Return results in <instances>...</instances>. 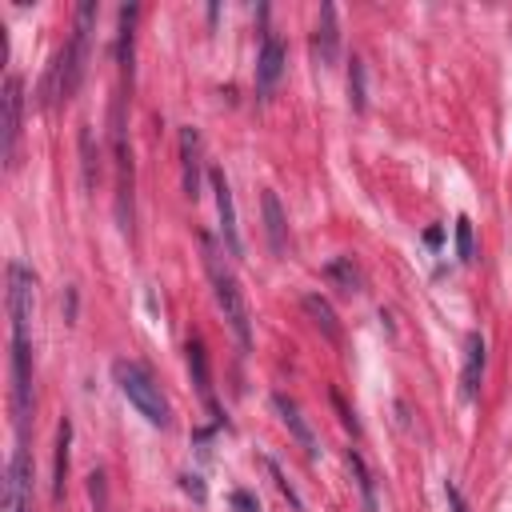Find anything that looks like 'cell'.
<instances>
[{"instance_id":"d6986e66","label":"cell","mask_w":512,"mask_h":512,"mask_svg":"<svg viewBox=\"0 0 512 512\" xmlns=\"http://www.w3.org/2000/svg\"><path fill=\"white\" fill-rule=\"evenodd\" d=\"M328 276H332L336 284H344V292H356V288H360V272H356L352 256H340V260H332V264H328Z\"/></svg>"},{"instance_id":"7c38bea8","label":"cell","mask_w":512,"mask_h":512,"mask_svg":"<svg viewBox=\"0 0 512 512\" xmlns=\"http://www.w3.org/2000/svg\"><path fill=\"white\" fill-rule=\"evenodd\" d=\"M280 72H284V44H280L276 36H264L260 56H256V92L268 96V92L276 88Z\"/></svg>"},{"instance_id":"9c48e42d","label":"cell","mask_w":512,"mask_h":512,"mask_svg":"<svg viewBox=\"0 0 512 512\" xmlns=\"http://www.w3.org/2000/svg\"><path fill=\"white\" fill-rule=\"evenodd\" d=\"M484 360H488L484 336H480V332H468V336H464V372H460V396H464V400H476V396H480Z\"/></svg>"},{"instance_id":"2e32d148","label":"cell","mask_w":512,"mask_h":512,"mask_svg":"<svg viewBox=\"0 0 512 512\" xmlns=\"http://www.w3.org/2000/svg\"><path fill=\"white\" fill-rule=\"evenodd\" d=\"M68 448H72V424L60 420L56 428V464H52V496H64V476H68Z\"/></svg>"},{"instance_id":"8fae6325","label":"cell","mask_w":512,"mask_h":512,"mask_svg":"<svg viewBox=\"0 0 512 512\" xmlns=\"http://www.w3.org/2000/svg\"><path fill=\"white\" fill-rule=\"evenodd\" d=\"M180 184H184V196L196 200L200 196V168H204V148H200V136L192 128H180Z\"/></svg>"},{"instance_id":"52a82bcc","label":"cell","mask_w":512,"mask_h":512,"mask_svg":"<svg viewBox=\"0 0 512 512\" xmlns=\"http://www.w3.org/2000/svg\"><path fill=\"white\" fill-rule=\"evenodd\" d=\"M4 504L8 512H32V456L20 444L8 460V476H4Z\"/></svg>"},{"instance_id":"277c9868","label":"cell","mask_w":512,"mask_h":512,"mask_svg":"<svg viewBox=\"0 0 512 512\" xmlns=\"http://www.w3.org/2000/svg\"><path fill=\"white\" fill-rule=\"evenodd\" d=\"M32 304H36V276L12 260L8 264V320H12V340H32Z\"/></svg>"},{"instance_id":"5bb4252c","label":"cell","mask_w":512,"mask_h":512,"mask_svg":"<svg viewBox=\"0 0 512 512\" xmlns=\"http://www.w3.org/2000/svg\"><path fill=\"white\" fill-rule=\"evenodd\" d=\"M188 372H192V384H196L200 400L208 404L212 420H224L220 416V404H216V392H212V376H208V352H204L200 340H188Z\"/></svg>"},{"instance_id":"7402d4cb","label":"cell","mask_w":512,"mask_h":512,"mask_svg":"<svg viewBox=\"0 0 512 512\" xmlns=\"http://www.w3.org/2000/svg\"><path fill=\"white\" fill-rule=\"evenodd\" d=\"M456 252H460V260H472V224H468V216L456 220Z\"/></svg>"},{"instance_id":"7a4b0ae2","label":"cell","mask_w":512,"mask_h":512,"mask_svg":"<svg viewBox=\"0 0 512 512\" xmlns=\"http://www.w3.org/2000/svg\"><path fill=\"white\" fill-rule=\"evenodd\" d=\"M200 252H204V272H208V280H212V296H216V304H220L228 328L236 332L240 352H248V348H252V316H248V300H244V292H240V284H236L228 260H224L220 248L212 244V236H200Z\"/></svg>"},{"instance_id":"44dd1931","label":"cell","mask_w":512,"mask_h":512,"mask_svg":"<svg viewBox=\"0 0 512 512\" xmlns=\"http://www.w3.org/2000/svg\"><path fill=\"white\" fill-rule=\"evenodd\" d=\"M80 156H84V184L92 188V184H96V152H92V132H88V124H84V132H80Z\"/></svg>"},{"instance_id":"4fadbf2b","label":"cell","mask_w":512,"mask_h":512,"mask_svg":"<svg viewBox=\"0 0 512 512\" xmlns=\"http://www.w3.org/2000/svg\"><path fill=\"white\" fill-rule=\"evenodd\" d=\"M336 48H340V32H336V8L320 4V20H316V36H312V56L316 64H336Z\"/></svg>"},{"instance_id":"e0dca14e","label":"cell","mask_w":512,"mask_h":512,"mask_svg":"<svg viewBox=\"0 0 512 512\" xmlns=\"http://www.w3.org/2000/svg\"><path fill=\"white\" fill-rule=\"evenodd\" d=\"M304 312L312 316V324H316V328H320L328 340H340V324H336V312H332V304H328L324 296H316V292H312V296H304Z\"/></svg>"},{"instance_id":"6da1fadb","label":"cell","mask_w":512,"mask_h":512,"mask_svg":"<svg viewBox=\"0 0 512 512\" xmlns=\"http://www.w3.org/2000/svg\"><path fill=\"white\" fill-rule=\"evenodd\" d=\"M92 20H96V4H80V8H76L72 40L56 52V60L48 64V76H44V84H40V108H52V104L76 96V88H80V80H84V64H88Z\"/></svg>"},{"instance_id":"603a6c76","label":"cell","mask_w":512,"mask_h":512,"mask_svg":"<svg viewBox=\"0 0 512 512\" xmlns=\"http://www.w3.org/2000/svg\"><path fill=\"white\" fill-rule=\"evenodd\" d=\"M232 512H260L252 492H232Z\"/></svg>"},{"instance_id":"8992f818","label":"cell","mask_w":512,"mask_h":512,"mask_svg":"<svg viewBox=\"0 0 512 512\" xmlns=\"http://www.w3.org/2000/svg\"><path fill=\"white\" fill-rule=\"evenodd\" d=\"M12 416L24 436L32 416V340H12Z\"/></svg>"},{"instance_id":"ac0fdd59","label":"cell","mask_w":512,"mask_h":512,"mask_svg":"<svg viewBox=\"0 0 512 512\" xmlns=\"http://www.w3.org/2000/svg\"><path fill=\"white\" fill-rule=\"evenodd\" d=\"M348 468H352V480L360 488V500H364V512H376V488H372V472L364 468V460L356 452H348Z\"/></svg>"},{"instance_id":"9a60e30c","label":"cell","mask_w":512,"mask_h":512,"mask_svg":"<svg viewBox=\"0 0 512 512\" xmlns=\"http://www.w3.org/2000/svg\"><path fill=\"white\" fill-rule=\"evenodd\" d=\"M260 204H264V232H268V248H272L276 256H284V248H288V232H284V212H280L276 192H264V196H260Z\"/></svg>"},{"instance_id":"ffe728a7","label":"cell","mask_w":512,"mask_h":512,"mask_svg":"<svg viewBox=\"0 0 512 512\" xmlns=\"http://www.w3.org/2000/svg\"><path fill=\"white\" fill-rule=\"evenodd\" d=\"M348 100L356 112H364V64L352 56V72H348Z\"/></svg>"},{"instance_id":"ba28073f","label":"cell","mask_w":512,"mask_h":512,"mask_svg":"<svg viewBox=\"0 0 512 512\" xmlns=\"http://www.w3.org/2000/svg\"><path fill=\"white\" fill-rule=\"evenodd\" d=\"M212 192H216V212H220V236H224V248L232 256L244 252L240 244V228H236V204H232V184L224 172H212Z\"/></svg>"},{"instance_id":"5b68a950","label":"cell","mask_w":512,"mask_h":512,"mask_svg":"<svg viewBox=\"0 0 512 512\" xmlns=\"http://www.w3.org/2000/svg\"><path fill=\"white\" fill-rule=\"evenodd\" d=\"M0 112H4V128H0V156H4V168H16L20 124H24V80H20V76H8V80H4Z\"/></svg>"},{"instance_id":"cb8c5ba5","label":"cell","mask_w":512,"mask_h":512,"mask_svg":"<svg viewBox=\"0 0 512 512\" xmlns=\"http://www.w3.org/2000/svg\"><path fill=\"white\" fill-rule=\"evenodd\" d=\"M444 496H448V512H468V504H464V496H460L456 484H444Z\"/></svg>"},{"instance_id":"3957f363","label":"cell","mask_w":512,"mask_h":512,"mask_svg":"<svg viewBox=\"0 0 512 512\" xmlns=\"http://www.w3.org/2000/svg\"><path fill=\"white\" fill-rule=\"evenodd\" d=\"M112 380H116L120 396H124L152 428H168V424H172V404H168V396L160 392V384L152 380V372H148L144 364H136V360H116V364H112Z\"/></svg>"},{"instance_id":"30bf717a","label":"cell","mask_w":512,"mask_h":512,"mask_svg":"<svg viewBox=\"0 0 512 512\" xmlns=\"http://www.w3.org/2000/svg\"><path fill=\"white\" fill-rule=\"evenodd\" d=\"M276 404V412H280V420H284V428L292 432V440L304 448V456L308 460H316L320 456V440H316V432H312V424L304 420V412H300V404L296 400H288V396H276L272 400Z\"/></svg>"}]
</instances>
